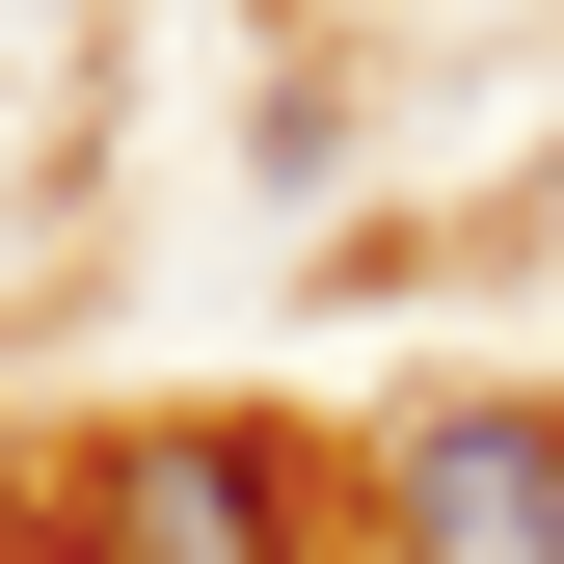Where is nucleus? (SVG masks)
Segmentation results:
<instances>
[{
	"label": "nucleus",
	"mask_w": 564,
	"mask_h": 564,
	"mask_svg": "<svg viewBox=\"0 0 564 564\" xmlns=\"http://www.w3.org/2000/svg\"><path fill=\"white\" fill-rule=\"evenodd\" d=\"M377 511H403V564H564V403H431Z\"/></svg>",
	"instance_id": "2"
},
{
	"label": "nucleus",
	"mask_w": 564,
	"mask_h": 564,
	"mask_svg": "<svg viewBox=\"0 0 564 564\" xmlns=\"http://www.w3.org/2000/svg\"><path fill=\"white\" fill-rule=\"evenodd\" d=\"M54 564H296V457H269L242 403L82 431V484H54Z\"/></svg>",
	"instance_id": "1"
}]
</instances>
